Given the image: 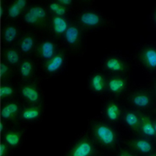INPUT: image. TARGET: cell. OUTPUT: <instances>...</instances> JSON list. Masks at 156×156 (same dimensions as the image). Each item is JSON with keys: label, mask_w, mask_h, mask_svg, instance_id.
Returning a JSON list of instances; mask_svg holds the SVG:
<instances>
[{"label": "cell", "mask_w": 156, "mask_h": 156, "mask_svg": "<svg viewBox=\"0 0 156 156\" xmlns=\"http://www.w3.org/2000/svg\"><path fill=\"white\" fill-rule=\"evenodd\" d=\"M94 135L100 143L106 146L112 145L115 140V136L113 130L105 125H95Z\"/></svg>", "instance_id": "obj_1"}, {"label": "cell", "mask_w": 156, "mask_h": 156, "mask_svg": "<svg viewBox=\"0 0 156 156\" xmlns=\"http://www.w3.org/2000/svg\"><path fill=\"white\" fill-rule=\"evenodd\" d=\"M93 153V146L88 141L83 140L80 142L72 150V156H88Z\"/></svg>", "instance_id": "obj_2"}, {"label": "cell", "mask_w": 156, "mask_h": 156, "mask_svg": "<svg viewBox=\"0 0 156 156\" xmlns=\"http://www.w3.org/2000/svg\"><path fill=\"white\" fill-rule=\"evenodd\" d=\"M64 63V58L61 55H57L55 56H53L50 59V61L47 63L46 69L49 73H55L58 71L63 65Z\"/></svg>", "instance_id": "obj_3"}, {"label": "cell", "mask_w": 156, "mask_h": 156, "mask_svg": "<svg viewBox=\"0 0 156 156\" xmlns=\"http://www.w3.org/2000/svg\"><path fill=\"white\" fill-rule=\"evenodd\" d=\"M143 60L144 63L151 68L156 67V51L154 49H147L144 51Z\"/></svg>", "instance_id": "obj_4"}, {"label": "cell", "mask_w": 156, "mask_h": 156, "mask_svg": "<svg viewBox=\"0 0 156 156\" xmlns=\"http://www.w3.org/2000/svg\"><path fill=\"white\" fill-rule=\"evenodd\" d=\"M81 21L87 26L93 27V26H97L100 22V18L96 14L88 12V13H84L81 16Z\"/></svg>", "instance_id": "obj_5"}, {"label": "cell", "mask_w": 156, "mask_h": 156, "mask_svg": "<svg viewBox=\"0 0 156 156\" xmlns=\"http://www.w3.org/2000/svg\"><path fill=\"white\" fill-rule=\"evenodd\" d=\"M141 122H142V131L144 133L145 135H148L150 137H153L155 135V129H154V125H153L152 122L146 116H142L141 117Z\"/></svg>", "instance_id": "obj_6"}, {"label": "cell", "mask_w": 156, "mask_h": 156, "mask_svg": "<svg viewBox=\"0 0 156 156\" xmlns=\"http://www.w3.org/2000/svg\"><path fill=\"white\" fill-rule=\"evenodd\" d=\"M21 93L23 95L24 97H26L30 101L35 102V101H38V91L36 90L35 88L31 87V86H24L23 88H22V90H21Z\"/></svg>", "instance_id": "obj_7"}, {"label": "cell", "mask_w": 156, "mask_h": 156, "mask_svg": "<svg viewBox=\"0 0 156 156\" xmlns=\"http://www.w3.org/2000/svg\"><path fill=\"white\" fill-rule=\"evenodd\" d=\"M53 27H54V31L56 33L61 34V33L66 32L68 28V25L66 20L63 19L62 17L57 16L53 20Z\"/></svg>", "instance_id": "obj_8"}, {"label": "cell", "mask_w": 156, "mask_h": 156, "mask_svg": "<svg viewBox=\"0 0 156 156\" xmlns=\"http://www.w3.org/2000/svg\"><path fill=\"white\" fill-rule=\"evenodd\" d=\"M126 82L123 78H114L109 82V88L114 93H120L125 88Z\"/></svg>", "instance_id": "obj_9"}, {"label": "cell", "mask_w": 156, "mask_h": 156, "mask_svg": "<svg viewBox=\"0 0 156 156\" xmlns=\"http://www.w3.org/2000/svg\"><path fill=\"white\" fill-rule=\"evenodd\" d=\"M19 110V107L16 103H9L5 105L1 110V116L4 119H10L17 113Z\"/></svg>", "instance_id": "obj_10"}, {"label": "cell", "mask_w": 156, "mask_h": 156, "mask_svg": "<svg viewBox=\"0 0 156 156\" xmlns=\"http://www.w3.org/2000/svg\"><path fill=\"white\" fill-rule=\"evenodd\" d=\"M54 51H55V45L52 42L46 41L43 42L41 45V54L43 58L50 60L54 56Z\"/></svg>", "instance_id": "obj_11"}, {"label": "cell", "mask_w": 156, "mask_h": 156, "mask_svg": "<svg viewBox=\"0 0 156 156\" xmlns=\"http://www.w3.org/2000/svg\"><path fill=\"white\" fill-rule=\"evenodd\" d=\"M105 67L109 70L114 72H120L124 69V64L116 57H111L108 59L105 63Z\"/></svg>", "instance_id": "obj_12"}, {"label": "cell", "mask_w": 156, "mask_h": 156, "mask_svg": "<svg viewBox=\"0 0 156 156\" xmlns=\"http://www.w3.org/2000/svg\"><path fill=\"white\" fill-rule=\"evenodd\" d=\"M79 38V30L76 27H70L66 31V39L70 44L76 43Z\"/></svg>", "instance_id": "obj_13"}, {"label": "cell", "mask_w": 156, "mask_h": 156, "mask_svg": "<svg viewBox=\"0 0 156 156\" xmlns=\"http://www.w3.org/2000/svg\"><path fill=\"white\" fill-rule=\"evenodd\" d=\"M132 100H133V104H135L137 107H140V108L147 107L150 102V98L145 94H137L133 97Z\"/></svg>", "instance_id": "obj_14"}, {"label": "cell", "mask_w": 156, "mask_h": 156, "mask_svg": "<svg viewBox=\"0 0 156 156\" xmlns=\"http://www.w3.org/2000/svg\"><path fill=\"white\" fill-rule=\"evenodd\" d=\"M92 86L96 92H100L105 88V78L101 74H96L92 78Z\"/></svg>", "instance_id": "obj_15"}, {"label": "cell", "mask_w": 156, "mask_h": 156, "mask_svg": "<svg viewBox=\"0 0 156 156\" xmlns=\"http://www.w3.org/2000/svg\"><path fill=\"white\" fill-rule=\"evenodd\" d=\"M106 114L107 117L109 118L110 120H116L119 115H120V108L115 103H110L108 105L106 108Z\"/></svg>", "instance_id": "obj_16"}, {"label": "cell", "mask_w": 156, "mask_h": 156, "mask_svg": "<svg viewBox=\"0 0 156 156\" xmlns=\"http://www.w3.org/2000/svg\"><path fill=\"white\" fill-rule=\"evenodd\" d=\"M21 133L20 132H9L4 136V139L8 144L11 146H17L20 141Z\"/></svg>", "instance_id": "obj_17"}, {"label": "cell", "mask_w": 156, "mask_h": 156, "mask_svg": "<svg viewBox=\"0 0 156 156\" xmlns=\"http://www.w3.org/2000/svg\"><path fill=\"white\" fill-rule=\"evenodd\" d=\"M125 120L126 124L133 130H138L139 128V120L135 113H127L126 114Z\"/></svg>", "instance_id": "obj_18"}, {"label": "cell", "mask_w": 156, "mask_h": 156, "mask_svg": "<svg viewBox=\"0 0 156 156\" xmlns=\"http://www.w3.org/2000/svg\"><path fill=\"white\" fill-rule=\"evenodd\" d=\"M17 36V29L14 27H8L4 29V40L8 43H10L16 39Z\"/></svg>", "instance_id": "obj_19"}, {"label": "cell", "mask_w": 156, "mask_h": 156, "mask_svg": "<svg viewBox=\"0 0 156 156\" xmlns=\"http://www.w3.org/2000/svg\"><path fill=\"white\" fill-rule=\"evenodd\" d=\"M135 148H136L140 152L142 153H148L151 151L152 149V146L151 144L144 140H138L136 141V143H134Z\"/></svg>", "instance_id": "obj_20"}, {"label": "cell", "mask_w": 156, "mask_h": 156, "mask_svg": "<svg viewBox=\"0 0 156 156\" xmlns=\"http://www.w3.org/2000/svg\"><path fill=\"white\" fill-rule=\"evenodd\" d=\"M39 114H40L39 109L36 108H28V109H26L22 113V117L25 120H30L37 119L39 116Z\"/></svg>", "instance_id": "obj_21"}, {"label": "cell", "mask_w": 156, "mask_h": 156, "mask_svg": "<svg viewBox=\"0 0 156 156\" xmlns=\"http://www.w3.org/2000/svg\"><path fill=\"white\" fill-rule=\"evenodd\" d=\"M34 40L31 37H26L20 43V49L23 52H29L32 49Z\"/></svg>", "instance_id": "obj_22"}, {"label": "cell", "mask_w": 156, "mask_h": 156, "mask_svg": "<svg viewBox=\"0 0 156 156\" xmlns=\"http://www.w3.org/2000/svg\"><path fill=\"white\" fill-rule=\"evenodd\" d=\"M31 71H32V63L31 62L26 61L21 64L20 72L23 77H28L31 74Z\"/></svg>", "instance_id": "obj_23"}, {"label": "cell", "mask_w": 156, "mask_h": 156, "mask_svg": "<svg viewBox=\"0 0 156 156\" xmlns=\"http://www.w3.org/2000/svg\"><path fill=\"white\" fill-rule=\"evenodd\" d=\"M6 58L9 62L12 64H16L19 62V54L18 52L15 50H9L6 53Z\"/></svg>", "instance_id": "obj_24"}, {"label": "cell", "mask_w": 156, "mask_h": 156, "mask_svg": "<svg viewBox=\"0 0 156 156\" xmlns=\"http://www.w3.org/2000/svg\"><path fill=\"white\" fill-rule=\"evenodd\" d=\"M49 8L53 12H55V14H57L58 16H63L65 15L66 13V9L62 7L61 5H59L58 4H55V3H53V4H50Z\"/></svg>", "instance_id": "obj_25"}, {"label": "cell", "mask_w": 156, "mask_h": 156, "mask_svg": "<svg viewBox=\"0 0 156 156\" xmlns=\"http://www.w3.org/2000/svg\"><path fill=\"white\" fill-rule=\"evenodd\" d=\"M29 11H31L33 15H35L39 20L43 19L45 16H46V12L41 7H34V8H31Z\"/></svg>", "instance_id": "obj_26"}, {"label": "cell", "mask_w": 156, "mask_h": 156, "mask_svg": "<svg viewBox=\"0 0 156 156\" xmlns=\"http://www.w3.org/2000/svg\"><path fill=\"white\" fill-rule=\"evenodd\" d=\"M20 10H21V9L15 3L14 4H12L9 9V15L12 18H16L20 14Z\"/></svg>", "instance_id": "obj_27"}, {"label": "cell", "mask_w": 156, "mask_h": 156, "mask_svg": "<svg viewBox=\"0 0 156 156\" xmlns=\"http://www.w3.org/2000/svg\"><path fill=\"white\" fill-rule=\"evenodd\" d=\"M14 93V90L10 86H2L0 89V96L1 97H9Z\"/></svg>", "instance_id": "obj_28"}, {"label": "cell", "mask_w": 156, "mask_h": 156, "mask_svg": "<svg viewBox=\"0 0 156 156\" xmlns=\"http://www.w3.org/2000/svg\"><path fill=\"white\" fill-rule=\"evenodd\" d=\"M25 21L29 24H35L37 22H38L39 19L35 15H33L31 11H29L25 16Z\"/></svg>", "instance_id": "obj_29"}, {"label": "cell", "mask_w": 156, "mask_h": 156, "mask_svg": "<svg viewBox=\"0 0 156 156\" xmlns=\"http://www.w3.org/2000/svg\"><path fill=\"white\" fill-rule=\"evenodd\" d=\"M9 67L8 66L5 64V63H2L1 66H0V75L1 77H4L5 74L8 73Z\"/></svg>", "instance_id": "obj_30"}, {"label": "cell", "mask_w": 156, "mask_h": 156, "mask_svg": "<svg viewBox=\"0 0 156 156\" xmlns=\"http://www.w3.org/2000/svg\"><path fill=\"white\" fill-rule=\"evenodd\" d=\"M7 153V145L5 143H1L0 144V156L5 155Z\"/></svg>", "instance_id": "obj_31"}, {"label": "cell", "mask_w": 156, "mask_h": 156, "mask_svg": "<svg viewBox=\"0 0 156 156\" xmlns=\"http://www.w3.org/2000/svg\"><path fill=\"white\" fill-rule=\"evenodd\" d=\"M16 4L19 6L20 8L24 9L26 7V5H27V0H16Z\"/></svg>", "instance_id": "obj_32"}, {"label": "cell", "mask_w": 156, "mask_h": 156, "mask_svg": "<svg viewBox=\"0 0 156 156\" xmlns=\"http://www.w3.org/2000/svg\"><path fill=\"white\" fill-rule=\"evenodd\" d=\"M58 2H60L61 4H66V5H69V4H71L72 0H58Z\"/></svg>", "instance_id": "obj_33"}, {"label": "cell", "mask_w": 156, "mask_h": 156, "mask_svg": "<svg viewBox=\"0 0 156 156\" xmlns=\"http://www.w3.org/2000/svg\"><path fill=\"white\" fill-rule=\"evenodd\" d=\"M4 124L3 123V122H1V123H0V131H4Z\"/></svg>", "instance_id": "obj_34"}, {"label": "cell", "mask_w": 156, "mask_h": 156, "mask_svg": "<svg viewBox=\"0 0 156 156\" xmlns=\"http://www.w3.org/2000/svg\"><path fill=\"white\" fill-rule=\"evenodd\" d=\"M3 15H4V8L1 7V16H3Z\"/></svg>", "instance_id": "obj_35"}, {"label": "cell", "mask_w": 156, "mask_h": 156, "mask_svg": "<svg viewBox=\"0 0 156 156\" xmlns=\"http://www.w3.org/2000/svg\"><path fill=\"white\" fill-rule=\"evenodd\" d=\"M154 125V129H155V131H156V123Z\"/></svg>", "instance_id": "obj_36"}, {"label": "cell", "mask_w": 156, "mask_h": 156, "mask_svg": "<svg viewBox=\"0 0 156 156\" xmlns=\"http://www.w3.org/2000/svg\"><path fill=\"white\" fill-rule=\"evenodd\" d=\"M155 20H156V16H155Z\"/></svg>", "instance_id": "obj_37"}]
</instances>
